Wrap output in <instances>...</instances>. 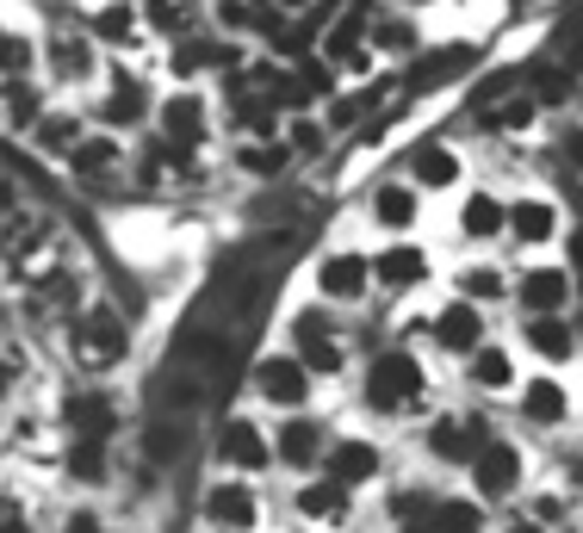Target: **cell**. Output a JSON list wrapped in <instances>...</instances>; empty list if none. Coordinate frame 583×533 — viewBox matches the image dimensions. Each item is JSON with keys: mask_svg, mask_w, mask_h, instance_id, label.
I'll return each instance as SVG.
<instances>
[{"mask_svg": "<svg viewBox=\"0 0 583 533\" xmlns=\"http://www.w3.org/2000/svg\"><path fill=\"white\" fill-rule=\"evenodd\" d=\"M428 378H423V360L404 354V347H385L373 366H366V385H361V404L378 409V416H404L410 404H423Z\"/></svg>", "mask_w": 583, "mask_h": 533, "instance_id": "6da1fadb", "label": "cell"}, {"mask_svg": "<svg viewBox=\"0 0 583 533\" xmlns=\"http://www.w3.org/2000/svg\"><path fill=\"white\" fill-rule=\"evenodd\" d=\"M392 515L404 533H485V502L466 497H428V490H397Z\"/></svg>", "mask_w": 583, "mask_h": 533, "instance_id": "7a4b0ae2", "label": "cell"}, {"mask_svg": "<svg viewBox=\"0 0 583 533\" xmlns=\"http://www.w3.org/2000/svg\"><path fill=\"white\" fill-rule=\"evenodd\" d=\"M254 397L273 409H292V416H304V404H311V366L299 360V354H268V360L254 366Z\"/></svg>", "mask_w": 583, "mask_h": 533, "instance_id": "3957f363", "label": "cell"}, {"mask_svg": "<svg viewBox=\"0 0 583 533\" xmlns=\"http://www.w3.org/2000/svg\"><path fill=\"white\" fill-rule=\"evenodd\" d=\"M75 347H81V360L87 366H118L125 360V347H131V335H125V323H118L112 304H87V316L75 323Z\"/></svg>", "mask_w": 583, "mask_h": 533, "instance_id": "277c9868", "label": "cell"}, {"mask_svg": "<svg viewBox=\"0 0 583 533\" xmlns=\"http://www.w3.org/2000/svg\"><path fill=\"white\" fill-rule=\"evenodd\" d=\"M516 484H521V453L509 440H485L472 459V490L485 502H503V497H516Z\"/></svg>", "mask_w": 583, "mask_h": 533, "instance_id": "5b68a950", "label": "cell"}, {"mask_svg": "<svg viewBox=\"0 0 583 533\" xmlns=\"http://www.w3.org/2000/svg\"><path fill=\"white\" fill-rule=\"evenodd\" d=\"M571 273L565 266H528L516 280V304H528V316H565V304H571Z\"/></svg>", "mask_w": 583, "mask_h": 533, "instance_id": "8992f818", "label": "cell"}, {"mask_svg": "<svg viewBox=\"0 0 583 533\" xmlns=\"http://www.w3.org/2000/svg\"><path fill=\"white\" fill-rule=\"evenodd\" d=\"M273 453H280V466L311 471L316 459H330V435H323V422H316V416H285L280 435H273Z\"/></svg>", "mask_w": 583, "mask_h": 533, "instance_id": "52a82bcc", "label": "cell"}, {"mask_svg": "<svg viewBox=\"0 0 583 533\" xmlns=\"http://www.w3.org/2000/svg\"><path fill=\"white\" fill-rule=\"evenodd\" d=\"M435 342H441L447 354H459V360H472L478 347H485V311H478L472 299L441 304V316H435Z\"/></svg>", "mask_w": 583, "mask_h": 533, "instance_id": "ba28073f", "label": "cell"}, {"mask_svg": "<svg viewBox=\"0 0 583 533\" xmlns=\"http://www.w3.org/2000/svg\"><path fill=\"white\" fill-rule=\"evenodd\" d=\"M292 335H299V360L311 366V373H342V342H335L330 330V311H304L299 323H292Z\"/></svg>", "mask_w": 583, "mask_h": 533, "instance_id": "9c48e42d", "label": "cell"}, {"mask_svg": "<svg viewBox=\"0 0 583 533\" xmlns=\"http://www.w3.org/2000/svg\"><path fill=\"white\" fill-rule=\"evenodd\" d=\"M366 280H373V261H366V254H330V261L316 266V292L330 304L366 299Z\"/></svg>", "mask_w": 583, "mask_h": 533, "instance_id": "30bf717a", "label": "cell"}, {"mask_svg": "<svg viewBox=\"0 0 583 533\" xmlns=\"http://www.w3.org/2000/svg\"><path fill=\"white\" fill-rule=\"evenodd\" d=\"M378 466H385V459H378L373 440H335L330 459H323V478H335L342 490H361V484L378 478Z\"/></svg>", "mask_w": 583, "mask_h": 533, "instance_id": "8fae6325", "label": "cell"}, {"mask_svg": "<svg viewBox=\"0 0 583 533\" xmlns=\"http://www.w3.org/2000/svg\"><path fill=\"white\" fill-rule=\"evenodd\" d=\"M218 459H230L237 471H268V459H280V453H273V440L261 435L249 416H237V422H223V435H218Z\"/></svg>", "mask_w": 583, "mask_h": 533, "instance_id": "7c38bea8", "label": "cell"}, {"mask_svg": "<svg viewBox=\"0 0 583 533\" xmlns=\"http://www.w3.org/2000/svg\"><path fill=\"white\" fill-rule=\"evenodd\" d=\"M206 515H211V533H249L254 521H261V509H254L249 484H211L206 490Z\"/></svg>", "mask_w": 583, "mask_h": 533, "instance_id": "4fadbf2b", "label": "cell"}, {"mask_svg": "<svg viewBox=\"0 0 583 533\" xmlns=\"http://www.w3.org/2000/svg\"><path fill=\"white\" fill-rule=\"evenodd\" d=\"M162 143H174V149H199V143H206V100L174 94L168 106H162Z\"/></svg>", "mask_w": 583, "mask_h": 533, "instance_id": "5bb4252c", "label": "cell"}, {"mask_svg": "<svg viewBox=\"0 0 583 533\" xmlns=\"http://www.w3.org/2000/svg\"><path fill=\"white\" fill-rule=\"evenodd\" d=\"M63 422H69L75 440H106L112 428H118V404H112L106 391H81V397H69Z\"/></svg>", "mask_w": 583, "mask_h": 533, "instance_id": "9a60e30c", "label": "cell"}, {"mask_svg": "<svg viewBox=\"0 0 583 533\" xmlns=\"http://www.w3.org/2000/svg\"><path fill=\"white\" fill-rule=\"evenodd\" d=\"M571 416V397L559 378H534V385H521V422L534 428H559Z\"/></svg>", "mask_w": 583, "mask_h": 533, "instance_id": "2e32d148", "label": "cell"}, {"mask_svg": "<svg viewBox=\"0 0 583 533\" xmlns=\"http://www.w3.org/2000/svg\"><path fill=\"white\" fill-rule=\"evenodd\" d=\"M472 435H478V422H466V416H441V422L428 428V453L447 459V466H472L478 447H485V440L472 447Z\"/></svg>", "mask_w": 583, "mask_h": 533, "instance_id": "e0dca14e", "label": "cell"}, {"mask_svg": "<svg viewBox=\"0 0 583 533\" xmlns=\"http://www.w3.org/2000/svg\"><path fill=\"white\" fill-rule=\"evenodd\" d=\"M423 273H428V261H423V249H410V242H392L385 254H373V280L392 285V292H410Z\"/></svg>", "mask_w": 583, "mask_h": 533, "instance_id": "ac0fdd59", "label": "cell"}, {"mask_svg": "<svg viewBox=\"0 0 583 533\" xmlns=\"http://www.w3.org/2000/svg\"><path fill=\"white\" fill-rule=\"evenodd\" d=\"M509 230V205L490 199V192H472V199L459 205V236L466 242H490V236Z\"/></svg>", "mask_w": 583, "mask_h": 533, "instance_id": "d6986e66", "label": "cell"}, {"mask_svg": "<svg viewBox=\"0 0 583 533\" xmlns=\"http://www.w3.org/2000/svg\"><path fill=\"white\" fill-rule=\"evenodd\" d=\"M459 180V156L454 149H447V143H423V149H416L410 156V187L416 192H441V187H454Z\"/></svg>", "mask_w": 583, "mask_h": 533, "instance_id": "ffe728a7", "label": "cell"}, {"mask_svg": "<svg viewBox=\"0 0 583 533\" xmlns=\"http://www.w3.org/2000/svg\"><path fill=\"white\" fill-rule=\"evenodd\" d=\"M509 236L528 242V249H540V242L559 236V211H552L546 199H516V205H509Z\"/></svg>", "mask_w": 583, "mask_h": 533, "instance_id": "44dd1931", "label": "cell"}, {"mask_svg": "<svg viewBox=\"0 0 583 533\" xmlns=\"http://www.w3.org/2000/svg\"><path fill=\"white\" fill-rule=\"evenodd\" d=\"M528 347H534L546 366H559V360L577 354V330H571L565 316H528Z\"/></svg>", "mask_w": 583, "mask_h": 533, "instance_id": "7402d4cb", "label": "cell"}, {"mask_svg": "<svg viewBox=\"0 0 583 533\" xmlns=\"http://www.w3.org/2000/svg\"><path fill=\"white\" fill-rule=\"evenodd\" d=\"M416 211H423V205H416V187H410V180H385V187L373 192V218L385 223V230H410Z\"/></svg>", "mask_w": 583, "mask_h": 533, "instance_id": "603a6c76", "label": "cell"}, {"mask_svg": "<svg viewBox=\"0 0 583 533\" xmlns=\"http://www.w3.org/2000/svg\"><path fill=\"white\" fill-rule=\"evenodd\" d=\"M472 56H478L472 44H447V50H435V56H428L423 69H410V94H428V87L454 81L459 69H472Z\"/></svg>", "mask_w": 583, "mask_h": 533, "instance_id": "cb8c5ba5", "label": "cell"}, {"mask_svg": "<svg viewBox=\"0 0 583 533\" xmlns=\"http://www.w3.org/2000/svg\"><path fill=\"white\" fill-rule=\"evenodd\" d=\"M292 509H299L304 521H342L347 515V490L335 484V478H316V484H304L299 497H292Z\"/></svg>", "mask_w": 583, "mask_h": 533, "instance_id": "d4e9b609", "label": "cell"}, {"mask_svg": "<svg viewBox=\"0 0 583 533\" xmlns=\"http://www.w3.org/2000/svg\"><path fill=\"white\" fill-rule=\"evenodd\" d=\"M466 378H472L478 391H509V385H516V354H503V347H478L472 360H466Z\"/></svg>", "mask_w": 583, "mask_h": 533, "instance_id": "484cf974", "label": "cell"}, {"mask_svg": "<svg viewBox=\"0 0 583 533\" xmlns=\"http://www.w3.org/2000/svg\"><path fill=\"white\" fill-rule=\"evenodd\" d=\"M69 478H75V484H106L112 478L106 440H75V447H69Z\"/></svg>", "mask_w": 583, "mask_h": 533, "instance_id": "4316f807", "label": "cell"}, {"mask_svg": "<svg viewBox=\"0 0 583 533\" xmlns=\"http://www.w3.org/2000/svg\"><path fill=\"white\" fill-rule=\"evenodd\" d=\"M118 156H125V149H118L112 137H87V143L75 149V156H69V174H81V180H94V174L118 168Z\"/></svg>", "mask_w": 583, "mask_h": 533, "instance_id": "83f0119b", "label": "cell"}, {"mask_svg": "<svg viewBox=\"0 0 583 533\" xmlns=\"http://www.w3.org/2000/svg\"><path fill=\"white\" fill-rule=\"evenodd\" d=\"M38 149H44V156H75L81 149V125L69 118V112H50L44 125H38Z\"/></svg>", "mask_w": 583, "mask_h": 533, "instance_id": "f1b7e54d", "label": "cell"}, {"mask_svg": "<svg viewBox=\"0 0 583 533\" xmlns=\"http://www.w3.org/2000/svg\"><path fill=\"white\" fill-rule=\"evenodd\" d=\"M100 112H106V125H137L149 106H143V87H137V81H112V100Z\"/></svg>", "mask_w": 583, "mask_h": 533, "instance_id": "f546056e", "label": "cell"}, {"mask_svg": "<svg viewBox=\"0 0 583 533\" xmlns=\"http://www.w3.org/2000/svg\"><path fill=\"white\" fill-rule=\"evenodd\" d=\"M285 161H292V143H249V149H242V168H249L254 180L285 174Z\"/></svg>", "mask_w": 583, "mask_h": 533, "instance_id": "4dcf8cb0", "label": "cell"}, {"mask_svg": "<svg viewBox=\"0 0 583 533\" xmlns=\"http://www.w3.org/2000/svg\"><path fill=\"white\" fill-rule=\"evenodd\" d=\"M87 63H94V56H87V38H56V44H50V69H56V75L63 81H81L87 75Z\"/></svg>", "mask_w": 583, "mask_h": 533, "instance_id": "1f68e13d", "label": "cell"}, {"mask_svg": "<svg viewBox=\"0 0 583 533\" xmlns=\"http://www.w3.org/2000/svg\"><path fill=\"white\" fill-rule=\"evenodd\" d=\"M509 280L497 273V266H466L459 273V299H472V304H490V299H503Z\"/></svg>", "mask_w": 583, "mask_h": 533, "instance_id": "d6a6232c", "label": "cell"}, {"mask_svg": "<svg viewBox=\"0 0 583 533\" xmlns=\"http://www.w3.org/2000/svg\"><path fill=\"white\" fill-rule=\"evenodd\" d=\"M534 112H540V100H503L497 112H485V125L490 130H528L534 125Z\"/></svg>", "mask_w": 583, "mask_h": 533, "instance_id": "836d02e7", "label": "cell"}, {"mask_svg": "<svg viewBox=\"0 0 583 533\" xmlns=\"http://www.w3.org/2000/svg\"><path fill=\"white\" fill-rule=\"evenodd\" d=\"M131 25H137V13H131L125 0H118V7H106V13L94 19V32H100V38H118V44L131 38Z\"/></svg>", "mask_w": 583, "mask_h": 533, "instance_id": "e575fe53", "label": "cell"}, {"mask_svg": "<svg viewBox=\"0 0 583 533\" xmlns=\"http://www.w3.org/2000/svg\"><path fill=\"white\" fill-rule=\"evenodd\" d=\"M528 521H534V527H559V521H565V497H552V490L534 497L528 502Z\"/></svg>", "mask_w": 583, "mask_h": 533, "instance_id": "d590c367", "label": "cell"}, {"mask_svg": "<svg viewBox=\"0 0 583 533\" xmlns=\"http://www.w3.org/2000/svg\"><path fill=\"white\" fill-rule=\"evenodd\" d=\"M373 44H378V50H410V44H416V32L404 25V19H385V25L373 32Z\"/></svg>", "mask_w": 583, "mask_h": 533, "instance_id": "8d00e7d4", "label": "cell"}, {"mask_svg": "<svg viewBox=\"0 0 583 533\" xmlns=\"http://www.w3.org/2000/svg\"><path fill=\"white\" fill-rule=\"evenodd\" d=\"M143 447H149V459H156V466H162V459H174V447H180V428H149V435H143Z\"/></svg>", "mask_w": 583, "mask_h": 533, "instance_id": "74e56055", "label": "cell"}, {"mask_svg": "<svg viewBox=\"0 0 583 533\" xmlns=\"http://www.w3.org/2000/svg\"><path fill=\"white\" fill-rule=\"evenodd\" d=\"M559 156H565L571 174H583V125H571L565 137H559Z\"/></svg>", "mask_w": 583, "mask_h": 533, "instance_id": "f35d334b", "label": "cell"}, {"mask_svg": "<svg viewBox=\"0 0 583 533\" xmlns=\"http://www.w3.org/2000/svg\"><path fill=\"white\" fill-rule=\"evenodd\" d=\"M373 100H378V94H347V100H335L330 118H335V125H354V118H361V112L373 106Z\"/></svg>", "mask_w": 583, "mask_h": 533, "instance_id": "ab89813d", "label": "cell"}, {"mask_svg": "<svg viewBox=\"0 0 583 533\" xmlns=\"http://www.w3.org/2000/svg\"><path fill=\"white\" fill-rule=\"evenodd\" d=\"M292 149H304V156H311V149H323V125L299 118V125H292Z\"/></svg>", "mask_w": 583, "mask_h": 533, "instance_id": "60d3db41", "label": "cell"}, {"mask_svg": "<svg viewBox=\"0 0 583 533\" xmlns=\"http://www.w3.org/2000/svg\"><path fill=\"white\" fill-rule=\"evenodd\" d=\"M206 56H211L206 44H180V50H174V69H180V75H192V69H206Z\"/></svg>", "mask_w": 583, "mask_h": 533, "instance_id": "b9f144b4", "label": "cell"}, {"mask_svg": "<svg viewBox=\"0 0 583 533\" xmlns=\"http://www.w3.org/2000/svg\"><path fill=\"white\" fill-rule=\"evenodd\" d=\"M7 69H13V75L32 69V44H25V38H7Z\"/></svg>", "mask_w": 583, "mask_h": 533, "instance_id": "7bdbcfd3", "label": "cell"}, {"mask_svg": "<svg viewBox=\"0 0 583 533\" xmlns=\"http://www.w3.org/2000/svg\"><path fill=\"white\" fill-rule=\"evenodd\" d=\"M63 533H106V521H100L94 509H75V515L63 521Z\"/></svg>", "mask_w": 583, "mask_h": 533, "instance_id": "ee69618b", "label": "cell"}, {"mask_svg": "<svg viewBox=\"0 0 583 533\" xmlns=\"http://www.w3.org/2000/svg\"><path fill=\"white\" fill-rule=\"evenodd\" d=\"M149 19H156L162 32H168V25H180V19H187V13H180L174 0H149Z\"/></svg>", "mask_w": 583, "mask_h": 533, "instance_id": "f6af8a7d", "label": "cell"}, {"mask_svg": "<svg viewBox=\"0 0 583 533\" xmlns=\"http://www.w3.org/2000/svg\"><path fill=\"white\" fill-rule=\"evenodd\" d=\"M7 533H32V527H25V515H19V509H7Z\"/></svg>", "mask_w": 583, "mask_h": 533, "instance_id": "bcb514c9", "label": "cell"}, {"mask_svg": "<svg viewBox=\"0 0 583 533\" xmlns=\"http://www.w3.org/2000/svg\"><path fill=\"white\" fill-rule=\"evenodd\" d=\"M503 533H546V527H534V521H516V527H503Z\"/></svg>", "mask_w": 583, "mask_h": 533, "instance_id": "7dc6e473", "label": "cell"}, {"mask_svg": "<svg viewBox=\"0 0 583 533\" xmlns=\"http://www.w3.org/2000/svg\"><path fill=\"white\" fill-rule=\"evenodd\" d=\"M280 7H299V0H280Z\"/></svg>", "mask_w": 583, "mask_h": 533, "instance_id": "c3c4849f", "label": "cell"}, {"mask_svg": "<svg viewBox=\"0 0 583 533\" xmlns=\"http://www.w3.org/2000/svg\"><path fill=\"white\" fill-rule=\"evenodd\" d=\"M559 533H571V527H559Z\"/></svg>", "mask_w": 583, "mask_h": 533, "instance_id": "681fc988", "label": "cell"}]
</instances>
